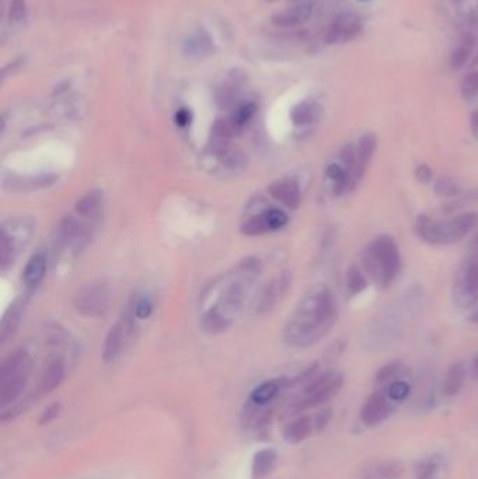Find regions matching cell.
<instances>
[{"label": "cell", "mask_w": 478, "mask_h": 479, "mask_svg": "<svg viewBox=\"0 0 478 479\" xmlns=\"http://www.w3.org/2000/svg\"><path fill=\"white\" fill-rule=\"evenodd\" d=\"M262 272V262L250 257L240 261L229 272L219 276L202 293V300L213 299L201 315V325L209 334L226 331L241 313L244 303Z\"/></svg>", "instance_id": "1"}, {"label": "cell", "mask_w": 478, "mask_h": 479, "mask_svg": "<svg viewBox=\"0 0 478 479\" xmlns=\"http://www.w3.org/2000/svg\"><path fill=\"white\" fill-rule=\"evenodd\" d=\"M472 374L475 378H478V355L472 360Z\"/></svg>", "instance_id": "49"}, {"label": "cell", "mask_w": 478, "mask_h": 479, "mask_svg": "<svg viewBox=\"0 0 478 479\" xmlns=\"http://www.w3.org/2000/svg\"><path fill=\"white\" fill-rule=\"evenodd\" d=\"M376 136L373 134H366L360 138L358 148H356V153H358V162H359V167L362 170V173H365L366 167L369 166L374 150H376Z\"/></svg>", "instance_id": "31"}, {"label": "cell", "mask_w": 478, "mask_h": 479, "mask_svg": "<svg viewBox=\"0 0 478 479\" xmlns=\"http://www.w3.org/2000/svg\"><path fill=\"white\" fill-rule=\"evenodd\" d=\"M34 399H36V398H34ZM34 399H33L31 396H29V398L20 401V402H17L16 405L10 406L9 409H3L2 415H0V422H2V423H8V422L15 420L17 416L23 415V413L30 408V405L34 402Z\"/></svg>", "instance_id": "38"}, {"label": "cell", "mask_w": 478, "mask_h": 479, "mask_svg": "<svg viewBox=\"0 0 478 479\" xmlns=\"http://www.w3.org/2000/svg\"><path fill=\"white\" fill-rule=\"evenodd\" d=\"M292 273L282 271L276 273L257 294L254 301V310L257 314H267L272 311L289 293L292 287Z\"/></svg>", "instance_id": "11"}, {"label": "cell", "mask_w": 478, "mask_h": 479, "mask_svg": "<svg viewBox=\"0 0 478 479\" xmlns=\"http://www.w3.org/2000/svg\"><path fill=\"white\" fill-rule=\"evenodd\" d=\"M362 262L373 280L384 287L390 286L398 276L401 266L400 251L394 238L387 234L376 237L363 251Z\"/></svg>", "instance_id": "4"}, {"label": "cell", "mask_w": 478, "mask_h": 479, "mask_svg": "<svg viewBox=\"0 0 478 479\" xmlns=\"http://www.w3.org/2000/svg\"><path fill=\"white\" fill-rule=\"evenodd\" d=\"M241 128H239L230 117L226 120H218L212 128V134L215 139H222V141H230L241 134Z\"/></svg>", "instance_id": "33"}, {"label": "cell", "mask_w": 478, "mask_h": 479, "mask_svg": "<svg viewBox=\"0 0 478 479\" xmlns=\"http://www.w3.org/2000/svg\"><path fill=\"white\" fill-rule=\"evenodd\" d=\"M338 320V304L332 292L318 285L296 304L283 328V339L292 348H310L332 329Z\"/></svg>", "instance_id": "2"}, {"label": "cell", "mask_w": 478, "mask_h": 479, "mask_svg": "<svg viewBox=\"0 0 478 479\" xmlns=\"http://www.w3.org/2000/svg\"><path fill=\"white\" fill-rule=\"evenodd\" d=\"M465 374V366L461 362L451 364L443 380V394L449 398L456 396L464 385Z\"/></svg>", "instance_id": "27"}, {"label": "cell", "mask_w": 478, "mask_h": 479, "mask_svg": "<svg viewBox=\"0 0 478 479\" xmlns=\"http://www.w3.org/2000/svg\"><path fill=\"white\" fill-rule=\"evenodd\" d=\"M174 121H176V125L178 128H187L191 124V121H192V114L190 113V110L181 108V110L177 111V114L174 117Z\"/></svg>", "instance_id": "47"}, {"label": "cell", "mask_w": 478, "mask_h": 479, "mask_svg": "<svg viewBox=\"0 0 478 479\" xmlns=\"http://www.w3.org/2000/svg\"><path fill=\"white\" fill-rule=\"evenodd\" d=\"M316 430L313 416L302 415L289 422L283 429V440L288 444H299Z\"/></svg>", "instance_id": "19"}, {"label": "cell", "mask_w": 478, "mask_h": 479, "mask_svg": "<svg viewBox=\"0 0 478 479\" xmlns=\"http://www.w3.org/2000/svg\"><path fill=\"white\" fill-rule=\"evenodd\" d=\"M325 176H327L328 181L332 184V192L337 196L345 194L353 185V181H352L349 173L345 170V167L342 164H338V163L330 164L325 169Z\"/></svg>", "instance_id": "26"}, {"label": "cell", "mask_w": 478, "mask_h": 479, "mask_svg": "<svg viewBox=\"0 0 478 479\" xmlns=\"http://www.w3.org/2000/svg\"><path fill=\"white\" fill-rule=\"evenodd\" d=\"M276 462H278V452L274 448H262L257 451L253 457V465H251L253 479L267 478L275 469Z\"/></svg>", "instance_id": "25"}, {"label": "cell", "mask_w": 478, "mask_h": 479, "mask_svg": "<svg viewBox=\"0 0 478 479\" xmlns=\"http://www.w3.org/2000/svg\"><path fill=\"white\" fill-rule=\"evenodd\" d=\"M313 5L310 2L299 3L272 16V23L279 27H295L307 22L311 16Z\"/></svg>", "instance_id": "18"}, {"label": "cell", "mask_w": 478, "mask_h": 479, "mask_svg": "<svg viewBox=\"0 0 478 479\" xmlns=\"http://www.w3.org/2000/svg\"><path fill=\"white\" fill-rule=\"evenodd\" d=\"M136 315L134 313L132 304L128 307L125 314L111 327L108 331L104 346H103V362L106 364L114 363L132 343L138 332Z\"/></svg>", "instance_id": "6"}, {"label": "cell", "mask_w": 478, "mask_h": 479, "mask_svg": "<svg viewBox=\"0 0 478 479\" xmlns=\"http://www.w3.org/2000/svg\"><path fill=\"white\" fill-rule=\"evenodd\" d=\"M289 383L285 378H275V380H268L262 384H260L258 387H255L251 394L248 401L260 405V406H265L269 402H272L275 399V396L279 394V391L286 387Z\"/></svg>", "instance_id": "23"}, {"label": "cell", "mask_w": 478, "mask_h": 479, "mask_svg": "<svg viewBox=\"0 0 478 479\" xmlns=\"http://www.w3.org/2000/svg\"><path fill=\"white\" fill-rule=\"evenodd\" d=\"M346 287L352 296L362 293L367 287L366 276L363 271L356 265H351L346 272Z\"/></svg>", "instance_id": "34"}, {"label": "cell", "mask_w": 478, "mask_h": 479, "mask_svg": "<svg viewBox=\"0 0 478 479\" xmlns=\"http://www.w3.org/2000/svg\"><path fill=\"white\" fill-rule=\"evenodd\" d=\"M440 469V458L426 457L423 458L415 471V479H436Z\"/></svg>", "instance_id": "35"}, {"label": "cell", "mask_w": 478, "mask_h": 479, "mask_svg": "<svg viewBox=\"0 0 478 479\" xmlns=\"http://www.w3.org/2000/svg\"><path fill=\"white\" fill-rule=\"evenodd\" d=\"M288 224V215L278 208H268L258 215L250 216L241 223V233L248 237H257L278 231Z\"/></svg>", "instance_id": "12"}, {"label": "cell", "mask_w": 478, "mask_h": 479, "mask_svg": "<svg viewBox=\"0 0 478 479\" xmlns=\"http://www.w3.org/2000/svg\"><path fill=\"white\" fill-rule=\"evenodd\" d=\"M268 192L272 198L289 209H297L302 203L300 185L292 178H283L272 183L268 187Z\"/></svg>", "instance_id": "16"}, {"label": "cell", "mask_w": 478, "mask_h": 479, "mask_svg": "<svg viewBox=\"0 0 478 479\" xmlns=\"http://www.w3.org/2000/svg\"><path fill=\"white\" fill-rule=\"evenodd\" d=\"M472 47H474V38L471 36H464L461 41L458 43L457 48L453 51L451 58H450V65L454 71H458L465 65V62L468 61L471 55Z\"/></svg>", "instance_id": "32"}, {"label": "cell", "mask_w": 478, "mask_h": 479, "mask_svg": "<svg viewBox=\"0 0 478 479\" xmlns=\"http://www.w3.org/2000/svg\"><path fill=\"white\" fill-rule=\"evenodd\" d=\"M47 269H48V257L44 251H37L27 262L24 272H23V282L26 285L27 289L33 290L37 289L45 275H47Z\"/></svg>", "instance_id": "17"}, {"label": "cell", "mask_w": 478, "mask_h": 479, "mask_svg": "<svg viewBox=\"0 0 478 479\" xmlns=\"http://www.w3.org/2000/svg\"><path fill=\"white\" fill-rule=\"evenodd\" d=\"M27 15V5L26 0H12L9 9V19L13 23H20L26 19Z\"/></svg>", "instance_id": "43"}, {"label": "cell", "mask_w": 478, "mask_h": 479, "mask_svg": "<svg viewBox=\"0 0 478 479\" xmlns=\"http://www.w3.org/2000/svg\"><path fill=\"white\" fill-rule=\"evenodd\" d=\"M387 396L394 401V402H400L404 401L408 395H409V384L405 381H393L388 388H387Z\"/></svg>", "instance_id": "41"}, {"label": "cell", "mask_w": 478, "mask_h": 479, "mask_svg": "<svg viewBox=\"0 0 478 479\" xmlns=\"http://www.w3.org/2000/svg\"><path fill=\"white\" fill-rule=\"evenodd\" d=\"M215 45L212 38L205 31L192 34L184 44V54L191 59H204L213 54Z\"/></svg>", "instance_id": "21"}, {"label": "cell", "mask_w": 478, "mask_h": 479, "mask_svg": "<svg viewBox=\"0 0 478 479\" xmlns=\"http://www.w3.org/2000/svg\"><path fill=\"white\" fill-rule=\"evenodd\" d=\"M474 244H475V247H478V233H477L475 237H474Z\"/></svg>", "instance_id": "50"}, {"label": "cell", "mask_w": 478, "mask_h": 479, "mask_svg": "<svg viewBox=\"0 0 478 479\" xmlns=\"http://www.w3.org/2000/svg\"><path fill=\"white\" fill-rule=\"evenodd\" d=\"M103 206H104L103 192L99 190H92L76 202V215L80 216L82 219L94 220L101 215Z\"/></svg>", "instance_id": "22"}, {"label": "cell", "mask_w": 478, "mask_h": 479, "mask_svg": "<svg viewBox=\"0 0 478 479\" xmlns=\"http://www.w3.org/2000/svg\"><path fill=\"white\" fill-rule=\"evenodd\" d=\"M362 30L360 19L353 13H341L334 20L331 29L327 33V43L328 44H339L346 43L355 38Z\"/></svg>", "instance_id": "15"}, {"label": "cell", "mask_w": 478, "mask_h": 479, "mask_svg": "<svg viewBox=\"0 0 478 479\" xmlns=\"http://www.w3.org/2000/svg\"><path fill=\"white\" fill-rule=\"evenodd\" d=\"M404 466L398 461H390L369 469L365 479H397L401 476Z\"/></svg>", "instance_id": "30"}, {"label": "cell", "mask_w": 478, "mask_h": 479, "mask_svg": "<svg viewBox=\"0 0 478 479\" xmlns=\"http://www.w3.org/2000/svg\"><path fill=\"white\" fill-rule=\"evenodd\" d=\"M22 307V304H15L3 317L2 327H0V339H2V343H6L16 334L23 315Z\"/></svg>", "instance_id": "28"}, {"label": "cell", "mask_w": 478, "mask_h": 479, "mask_svg": "<svg viewBox=\"0 0 478 479\" xmlns=\"http://www.w3.org/2000/svg\"><path fill=\"white\" fill-rule=\"evenodd\" d=\"M111 303V292L107 283L99 280L80 287L75 297V310L89 318H97L107 313Z\"/></svg>", "instance_id": "10"}, {"label": "cell", "mask_w": 478, "mask_h": 479, "mask_svg": "<svg viewBox=\"0 0 478 479\" xmlns=\"http://www.w3.org/2000/svg\"><path fill=\"white\" fill-rule=\"evenodd\" d=\"M478 224V213L465 212L447 220L421 215L415 223L418 237L430 245H451L461 241Z\"/></svg>", "instance_id": "3"}, {"label": "cell", "mask_w": 478, "mask_h": 479, "mask_svg": "<svg viewBox=\"0 0 478 479\" xmlns=\"http://www.w3.org/2000/svg\"><path fill=\"white\" fill-rule=\"evenodd\" d=\"M257 111V107L254 103H243L239 104L234 111L230 115V120L241 129H244V127L251 121V118L254 117Z\"/></svg>", "instance_id": "36"}, {"label": "cell", "mask_w": 478, "mask_h": 479, "mask_svg": "<svg viewBox=\"0 0 478 479\" xmlns=\"http://www.w3.org/2000/svg\"><path fill=\"white\" fill-rule=\"evenodd\" d=\"M34 224L27 219L9 220L2 226V237H0V265L2 271H6L13 265L22 245L24 247L33 236Z\"/></svg>", "instance_id": "8"}, {"label": "cell", "mask_w": 478, "mask_h": 479, "mask_svg": "<svg viewBox=\"0 0 478 479\" xmlns=\"http://www.w3.org/2000/svg\"><path fill=\"white\" fill-rule=\"evenodd\" d=\"M33 367L31 356L26 350L9 355L0 367V406L6 409L23 394Z\"/></svg>", "instance_id": "5"}, {"label": "cell", "mask_w": 478, "mask_h": 479, "mask_svg": "<svg viewBox=\"0 0 478 479\" xmlns=\"http://www.w3.org/2000/svg\"><path fill=\"white\" fill-rule=\"evenodd\" d=\"M330 419H331V410H330V409H323V410H320L318 413H316V415L313 416L316 430H317V431H318V430H323V429L328 424Z\"/></svg>", "instance_id": "46"}, {"label": "cell", "mask_w": 478, "mask_h": 479, "mask_svg": "<svg viewBox=\"0 0 478 479\" xmlns=\"http://www.w3.org/2000/svg\"><path fill=\"white\" fill-rule=\"evenodd\" d=\"M401 367H402L401 362H390V363L381 366L374 376L376 384L383 385L386 383H390L401 371Z\"/></svg>", "instance_id": "37"}, {"label": "cell", "mask_w": 478, "mask_h": 479, "mask_svg": "<svg viewBox=\"0 0 478 479\" xmlns=\"http://www.w3.org/2000/svg\"><path fill=\"white\" fill-rule=\"evenodd\" d=\"M471 132L472 136L478 141V111L471 115Z\"/></svg>", "instance_id": "48"}, {"label": "cell", "mask_w": 478, "mask_h": 479, "mask_svg": "<svg viewBox=\"0 0 478 479\" xmlns=\"http://www.w3.org/2000/svg\"><path fill=\"white\" fill-rule=\"evenodd\" d=\"M323 114V108L316 101H302L290 111V120L296 127H307L316 124Z\"/></svg>", "instance_id": "24"}, {"label": "cell", "mask_w": 478, "mask_h": 479, "mask_svg": "<svg viewBox=\"0 0 478 479\" xmlns=\"http://www.w3.org/2000/svg\"><path fill=\"white\" fill-rule=\"evenodd\" d=\"M339 160L342 162V166L345 167V170L349 173L353 184L362 178L363 173H362V170L359 167L358 153H356V148L353 145H345L341 149Z\"/></svg>", "instance_id": "29"}, {"label": "cell", "mask_w": 478, "mask_h": 479, "mask_svg": "<svg viewBox=\"0 0 478 479\" xmlns=\"http://www.w3.org/2000/svg\"><path fill=\"white\" fill-rule=\"evenodd\" d=\"M359 2H366V0H359Z\"/></svg>", "instance_id": "52"}, {"label": "cell", "mask_w": 478, "mask_h": 479, "mask_svg": "<svg viewBox=\"0 0 478 479\" xmlns=\"http://www.w3.org/2000/svg\"><path fill=\"white\" fill-rule=\"evenodd\" d=\"M61 409H62V408H61V403H59V402H55V403L50 405V406L41 413V416H40V419H38V424L44 426V424H50L51 422H54V420L59 416Z\"/></svg>", "instance_id": "44"}, {"label": "cell", "mask_w": 478, "mask_h": 479, "mask_svg": "<svg viewBox=\"0 0 478 479\" xmlns=\"http://www.w3.org/2000/svg\"><path fill=\"white\" fill-rule=\"evenodd\" d=\"M92 231L93 230L90 224H86L85 222L73 216L64 219L59 227L61 240L65 245L75 251L82 250L89 243V240L92 238Z\"/></svg>", "instance_id": "14"}, {"label": "cell", "mask_w": 478, "mask_h": 479, "mask_svg": "<svg viewBox=\"0 0 478 479\" xmlns=\"http://www.w3.org/2000/svg\"><path fill=\"white\" fill-rule=\"evenodd\" d=\"M132 307L138 320H146L152 315L153 301L149 297H141L132 303Z\"/></svg>", "instance_id": "42"}, {"label": "cell", "mask_w": 478, "mask_h": 479, "mask_svg": "<svg viewBox=\"0 0 478 479\" xmlns=\"http://www.w3.org/2000/svg\"><path fill=\"white\" fill-rule=\"evenodd\" d=\"M435 194L437 196H444V198H451V196H458L460 195V188L458 185L450 180L449 177H442L436 181L435 184Z\"/></svg>", "instance_id": "40"}, {"label": "cell", "mask_w": 478, "mask_h": 479, "mask_svg": "<svg viewBox=\"0 0 478 479\" xmlns=\"http://www.w3.org/2000/svg\"><path fill=\"white\" fill-rule=\"evenodd\" d=\"M344 376L334 371H325L313 378L304 388V395L293 405V412H303L331 401L341 389Z\"/></svg>", "instance_id": "7"}, {"label": "cell", "mask_w": 478, "mask_h": 479, "mask_svg": "<svg viewBox=\"0 0 478 479\" xmlns=\"http://www.w3.org/2000/svg\"><path fill=\"white\" fill-rule=\"evenodd\" d=\"M451 297L458 308H470L478 300V255L464 261L454 273Z\"/></svg>", "instance_id": "9"}, {"label": "cell", "mask_w": 478, "mask_h": 479, "mask_svg": "<svg viewBox=\"0 0 478 479\" xmlns=\"http://www.w3.org/2000/svg\"><path fill=\"white\" fill-rule=\"evenodd\" d=\"M460 92L465 100H471L478 96V71L464 76L460 85Z\"/></svg>", "instance_id": "39"}, {"label": "cell", "mask_w": 478, "mask_h": 479, "mask_svg": "<svg viewBox=\"0 0 478 479\" xmlns=\"http://www.w3.org/2000/svg\"><path fill=\"white\" fill-rule=\"evenodd\" d=\"M391 410V399L387 396V394L376 391L365 401L360 409V420L369 427L377 426L384 419H387Z\"/></svg>", "instance_id": "13"}, {"label": "cell", "mask_w": 478, "mask_h": 479, "mask_svg": "<svg viewBox=\"0 0 478 479\" xmlns=\"http://www.w3.org/2000/svg\"><path fill=\"white\" fill-rule=\"evenodd\" d=\"M432 177H433V173H432V170L426 164L416 166V169H415V178H416L418 183L429 184L432 181Z\"/></svg>", "instance_id": "45"}, {"label": "cell", "mask_w": 478, "mask_h": 479, "mask_svg": "<svg viewBox=\"0 0 478 479\" xmlns=\"http://www.w3.org/2000/svg\"><path fill=\"white\" fill-rule=\"evenodd\" d=\"M65 362L61 357H54L48 362L47 369L40 380V394H50L57 389L65 378Z\"/></svg>", "instance_id": "20"}, {"label": "cell", "mask_w": 478, "mask_h": 479, "mask_svg": "<svg viewBox=\"0 0 478 479\" xmlns=\"http://www.w3.org/2000/svg\"><path fill=\"white\" fill-rule=\"evenodd\" d=\"M472 318H474V321L478 324V311L474 314V317H472Z\"/></svg>", "instance_id": "51"}]
</instances>
